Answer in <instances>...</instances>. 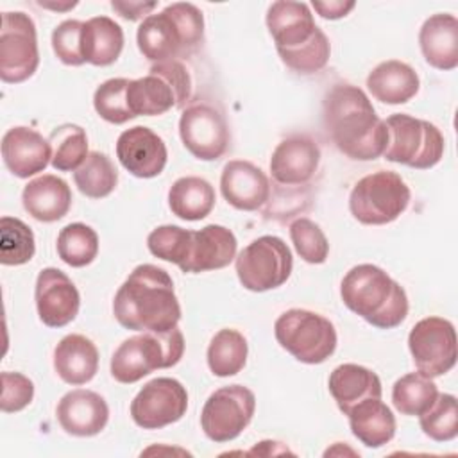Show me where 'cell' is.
I'll list each match as a JSON object with an SVG mask.
<instances>
[{
  "label": "cell",
  "instance_id": "cell-23",
  "mask_svg": "<svg viewBox=\"0 0 458 458\" xmlns=\"http://www.w3.org/2000/svg\"><path fill=\"white\" fill-rule=\"evenodd\" d=\"M236 236L231 229L209 224L193 231L190 258L182 268L184 274H200L227 267L236 258Z\"/></svg>",
  "mask_w": 458,
  "mask_h": 458
},
{
  "label": "cell",
  "instance_id": "cell-32",
  "mask_svg": "<svg viewBox=\"0 0 458 458\" xmlns=\"http://www.w3.org/2000/svg\"><path fill=\"white\" fill-rule=\"evenodd\" d=\"M249 354L247 338L233 327H224L211 338L206 352L209 370L218 377H229L238 374Z\"/></svg>",
  "mask_w": 458,
  "mask_h": 458
},
{
  "label": "cell",
  "instance_id": "cell-15",
  "mask_svg": "<svg viewBox=\"0 0 458 458\" xmlns=\"http://www.w3.org/2000/svg\"><path fill=\"white\" fill-rule=\"evenodd\" d=\"M188 410V392L174 377H156L143 385L131 403V417L143 429H161L181 420Z\"/></svg>",
  "mask_w": 458,
  "mask_h": 458
},
{
  "label": "cell",
  "instance_id": "cell-19",
  "mask_svg": "<svg viewBox=\"0 0 458 458\" xmlns=\"http://www.w3.org/2000/svg\"><path fill=\"white\" fill-rule=\"evenodd\" d=\"M55 417L64 433L72 437H95L109 420V406L100 394L75 388L59 399Z\"/></svg>",
  "mask_w": 458,
  "mask_h": 458
},
{
  "label": "cell",
  "instance_id": "cell-38",
  "mask_svg": "<svg viewBox=\"0 0 458 458\" xmlns=\"http://www.w3.org/2000/svg\"><path fill=\"white\" fill-rule=\"evenodd\" d=\"M193 231L184 229L181 225H159L147 236V247L152 256L177 265L181 270L184 268L190 249H191Z\"/></svg>",
  "mask_w": 458,
  "mask_h": 458
},
{
  "label": "cell",
  "instance_id": "cell-4",
  "mask_svg": "<svg viewBox=\"0 0 458 458\" xmlns=\"http://www.w3.org/2000/svg\"><path fill=\"white\" fill-rule=\"evenodd\" d=\"M136 41L143 57L152 63L179 61L204 41L202 11L190 2L168 4L163 11L141 20Z\"/></svg>",
  "mask_w": 458,
  "mask_h": 458
},
{
  "label": "cell",
  "instance_id": "cell-30",
  "mask_svg": "<svg viewBox=\"0 0 458 458\" xmlns=\"http://www.w3.org/2000/svg\"><path fill=\"white\" fill-rule=\"evenodd\" d=\"M82 57L93 66L113 64L123 50V30L109 16H95L82 25Z\"/></svg>",
  "mask_w": 458,
  "mask_h": 458
},
{
  "label": "cell",
  "instance_id": "cell-6",
  "mask_svg": "<svg viewBox=\"0 0 458 458\" xmlns=\"http://www.w3.org/2000/svg\"><path fill=\"white\" fill-rule=\"evenodd\" d=\"M277 344L297 361L308 365L324 363L336 349V329L320 313L292 308L281 313L274 324Z\"/></svg>",
  "mask_w": 458,
  "mask_h": 458
},
{
  "label": "cell",
  "instance_id": "cell-40",
  "mask_svg": "<svg viewBox=\"0 0 458 458\" xmlns=\"http://www.w3.org/2000/svg\"><path fill=\"white\" fill-rule=\"evenodd\" d=\"M129 82L131 79H123V77L107 79L95 89L93 107L102 120L120 125L136 118L129 107V97H127Z\"/></svg>",
  "mask_w": 458,
  "mask_h": 458
},
{
  "label": "cell",
  "instance_id": "cell-44",
  "mask_svg": "<svg viewBox=\"0 0 458 458\" xmlns=\"http://www.w3.org/2000/svg\"><path fill=\"white\" fill-rule=\"evenodd\" d=\"M34 399V383L20 372H2L0 408L4 413H14L29 406Z\"/></svg>",
  "mask_w": 458,
  "mask_h": 458
},
{
  "label": "cell",
  "instance_id": "cell-33",
  "mask_svg": "<svg viewBox=\"0 0 458 458\" xmlns=\"http://www.w3.org/2000/svg\"><path fill=\"white\" fill-rule=\"evenodd\" d=\"M438 388L433 377L422 372H408L401 376L392 386L394 408L410 417L422 415L437 399Z\"/></svg>",
  "mask_w": 458,
  "mask_h": 458
},
{
  "label": "cell",
  "instance_id": "cell-34",
  "mask_svg": "<svg viewBox=\"0 0 458 458\" xmlns=\"http://www.w3.org/2000/svg\"><path fill=\"white\" fill-rule=\"evenodd\" d=\"M48 143L52 148L50 165L59 172H75L88 157V136L77 123H63L55 127Z\"/></svg>",
  "mask_w": 458,
  "mask_h": 458
},
{
  "label": "cell",
  "instance_id": "cell-21",
  "mask_svg": "<svg viewBox=\"0 0 458 458\" xmlns=\"http://www.w3.org/2000/svg\"><path fill=\"white\" fill-rule=\"evenodd\" d=\"M2 157L13 175L29 179L47 168L52 159V148L38 131L16 125L2 138Z\"/></svg>",
  "mask_w": 458,
  "mask_h": 458
},
{
  "label": "cell",
  "instance_id": "cell-37",
  "mask_svg": "<svg viewBox=\"0 0 458 458\" xmlns=\"http://www.w3.org/2000/svg\"><path fill=\"white\" fill-rule=\"evenodd\" d=\"M36 240L32 229L16 216L0 218V263L25 265L34 258Z\"/></svg>",
  "mask_w": 458,
  "mask_h": 458
},
{
  "label": "cell",
  "instance_id": "cell-43",
  "mask_svg": "<svg viewBox=\"0 0 458 458\" xmlns=\"http://www.w3.org/2000/svg\"><path fill=\"white\" fill-rule=\"evenodd\" d=\"M82 25L84 21L79 20H64L61 21L52 32V48L55 57L68 66H81L84 64L82 57Z\"/></svg>",
  "mask_w": 458,
  "mask_h": 458
},
{
  "label": "cell",
  "instance_id": "cell-2",
  "mask_svg": "<svg viewBox=\"0 0 458 458\" xmlns=\"http://www.w3.org/2000/svg\"><path fill=\"white\" fill-rule=\"evenodd\" d=\"M120 326L132 331H168L181 318V304L170 274L156 265H138L113 301Z\"/></svg>",
  "mask_w": 458,
  "mask_h": 458
},
{
  "label": "cell",
  "instance_id": "cell-20",
  "mask_svg": "<svg viewBox=\"0 0 458 458\" xmlns=\"http://www.w3.org/2000/svg\"><path fill=\"white\" fill-rule=\"evenodd\" d=\"M220 191L227 204L240 211H256L270 197L267 174L250 161L233 159L220 175Z\"/></svg>",
  "mask_w": 458,
  "mask_h": 458
},
{
  "label": "cell",
  "instance_id": "cell-45",
  "mask_svg": "<svg viewBox=\"0 0 458 458\" xmlns=\"http://www.w3.org/2000/svg\"><path fill=\"white\" fill-rule=\"evenodd\" d=\"M111 7L125 20L136 21L145 20L154 7H157V2H111Z\"/></svg>",
  "mask_w": 458,
  "mask_h": 458
},
{
  "label": "cell",
  "instance_id": "cell-27",
  "mask_svg": "<svg viewBox=\"0 0 458 458\" xmlns=\"http://www.w3.org/2000/svg\"><path fill=\"white\" fill-rule=\"evenodd\" d=\"M327 386L344 415H347L361 401L381 397L383 394L379 376L358 363H342L333 369L327 379Z\"/></svg>",
  "mask_w": 458,
  "mask_h": 458
},
{
  "label": "cell",
  "instance_id": "cell-39",
  "mask_svg": "<svg viewBox=\"0 0 458 458\" xmlns=\"http://www.w3.org/2000/svg\"><path fill=\"white\" fill-rule=\"evenodd\" d=\"M420 429L435 442H449L458 435V403L453 394L437 395L435 403L419 415Z\"/></svg>",
  "mask_w": 458,
  "mask_h": 458
},
{
  "label": "cell",
  "instance_id": "cell-24",
  "mask_svg": "<svg viewBox=\"0 0 458 458\" xmlns=\"http://www.w3.org/2000/svg\"><path fill=\"white\" fill-rule=\"evenodd\" d=\"M424 61L442 72L458 66V20L449 13L431 14L419 30Z\"/></svg>",
  "mask_w": 458,
  "mask_h": 458
},
{
  "label": "cell",
  "instance_id": "cell-46",
  "mask_svg": "<svg viewBox=\"0 0 458 458\" xmlns=\"http://www.w3.org/2000/svg\"><path fill=\"white\" fill-rule=\"evenodd\" d=\"M313 9L324 18V20H340L347 16L354 9V2H344V0H329V2H313Z\"/></svg>",
  "mask_w": 458,
  "mask_h": 458
},
{
  "label": "cell",
  "instance_id": "cell-42",
  "mask_svg": "<svg viewBox=\"0 0 458 458\" xmlns=\"http://www.w3.org/2000/svg\"><path fill=\"white\" fill-rule=\"evenodd\" d=\"M290 238L297 254L311 265H320L327 259L329 242L324 231L310 218H297L290 224Z\"/></svg>",
  "mask_w": 458,
  "mask_h": 458
},
{
  "label": "cell",
  "instance_id": "cell-10",
  "mask_svg": "<svg viewBox=\"0 0 458 458\" xmlns=\"http://www.w3.org/2000/svg\"><path fill=\"white\" fill-rule=\"evenodd\" d=\"M238 281L249 292H268L284 284L293 268L290 247L274 234L252 240L234 258Z\"/></svg>",
  "mask_w": 458,
  "mask_h": 458
},
{
  "label": "cell",
  "instance_id": "cell-22",
  "mask_svg": "<svg viewBox=\"0 0 458 458\" xmlns=\"http://www.w3.org/2000/svg\"><path fill=\"white\" fill-rule=\"evenodd\" d=\"M267 29L276 43V50L299 48L311 41L320 30L308 4L288 0L268 5Z\"/></svg>",
  "mask_w": 458,
  "mask_h": 458
},
{
  "label": "cell",
  "instance_id": "cell-26",
  "mask_svg": "<svg viewBox=\"0 0 458 458\" xmlns=\"http://www.w3.org/2000/svg\"><path fill=\"white\" fill-rule=\"evenodd\" d=\"M54 369L64 383L86 385L98 370V349L84 335H66L54 349Z\"/></svg>",
  "mask_w": 458,
  "mask_h": 458
},
{
  "label": "cell",
  "instance_id": "cell-1",
  "mask_svg": "<svg viewBox=\"0 0 458 458\" xmlns=\"http://www.w3.org/2000/svg\"><path fill=\"white\" fill-rule=\"evenodd\" d=\"M324 127L335 147L356 161L383 156L388 131L367 93L352 84H335L322 102Z\"/></svg>",
  "mask_w": 458,
  "mask_h": 458
},
{
  "label": "cell",
  "instance_id": "cell-41",
  "mask_svg": "<svg viewBox=\"0 0 458 458\" xmlns=\"http://www.w3.org/2000/svg\"><path fill=\"white\" fill-rule=\"evenodd\" d=\"M281 61L293 72L302 75H311L320 72L331 55V43L324 30L320 29L311 41L293 50H277Z\"/></svg>",
  "mask_w": 458,
  "mask_h": 458
},
{
  "label": "cell",
  "instance_id": "cell-31",
  "mask_svg": "<svg viewBox=\"0 0 458 458\" xmlns=\"http://www.w3.org/2000/svg\"><path fill=\"white\" fill-rule=\"evenodd\" d=\"M215 188L209 181L197 175L179 177L168 190L170 211L190 222L206 218L215 208Z\"/></svg>",
  "mask_w": 458,
  "mask_h": 458
},
{
  "label": "cell",
  "instance_id": "cell-9",
  "mask_svg": "<svg viewBox=\"0 0 458 458\" xmlns=\"http://www.w3.org/2000/svg\"><path fill=\"white\" fill-rule=\"evenodd\" d=\"M411 191L392 170H377L361 177L351 190V215L365 225H385L397 220L408 208Z\"/></svg>",
  "mask_w": 458,
  "mask_h": 458
},
{
  "label": "cell",
  "instance_id": "cell-14",
  "mask_svg": "<svg viewBox=\"0 0 458 458\" xmlns=\"http://www.w3.org/2000/svg\"><path fill=\"white\" fill-rule=\"evenodd\" d=\"M408 349L419 372L438 377L456 363V331L444 317L420 318L408 335Z\"/></svg>",
  "mask_w": 458,
  "mask_h": 458
},
{
  "label": "cell",
  "instance_id": "cell-11",
  "mask_svg": "<svg viewBox=\"0 0 458 458\" xmlns=\"http://www.w3.org/2000/svg\"><path fill=\"white\" fill-rule=\"evenodd\" d=\"M39 66L38 32L34 20L21 11L2 13L0 27V79L20 84Z\"/></svg>",
  "mask_w": 458,
  "mask_h": 458
},
{
  "label": "cell",
  "instance_id": "cell-13",
  "mask_svg": "<svg viewBox=\"0 0 458 458\" xmlns=\"http://www.w3.org/2000/svg\"><path fill=\"white\" fill-rule=\"evenodd\" d=\"M179 136L184 148L200 161L222 157L231 141L224 113L206 100L191 102L182 109Z\"/></svg>",
  "mask_w": 458,
  "mask_h": 458
},
{
  "label": "cell",
  "instance_id": "cell-35",
  "mask_svg": "<svg viewBox=\"0 0 458 458\" xmlns=\"http://www.w3.org/2000/svg\"><path fill=\"white\" fill-rule=\"evenodd\" d=\"M79 191L89 199L107 197L118 184V172L113 161L98 150H91L84 163L73 172Z\"/></svg>",
  "mask_w": 458,
  "mask_h": 458
},
{
  "label": "cell",
  "instance_id": "cell-47",
  "mask_svg": "<svg viewBox=\"0 0 458 458\" xmlns=\"http://www.w3.org/2000/svg\"><path fill=\"white\" fill-rule=\"evenodd\" d=\"M38 5L47 7V9H54V11H66V9H73L77 5V2H66V4H48V2H38Z\"/></svg>",
  "mask_w": 458,
  "mask_h": 458
},
{
  "label": "cell",
  "instance_id": "cell-5",
  "mask_svg": "<svg viewBox=\"0 0 458 458\" xmlns=\"http://www.w3.org/2000/svg\"><path fill=\"white\" fill-rule=\"evenodd\" d=\"M184 354V336L175 326L168 331H141L123 340L111 358V376L123 385L136 383L156 369H170Z\"/></svg>",
  "mask_w": 458,
  "mask_h": 458
},
{
  "label": "cell",
  "instance_id": "cell-29",
  "mask_svg": "<svg viewBox=\"0 0 458 458\" xmlns=\"http://www.w3.org/2000/svg\"><path fill=\"white\" fill-rule=\"evenodd\" d=\"M347 417L352 435L365 447H383L395 435V417L381 397L361 401L347 413Z\"/></svg>",
  "mask_w": 458,
  "mask_h": 458
},
{
  "label": "cell",
  "instance_id": "cell-12",
  "mask_svg": "<svg viewBox=\"0 0 458 458\" xmlns=\"http://www.w3.org/2000/svg\"><path fill=\"white\" fill-rule=\"evenodd\" d=\"M256 410V395L243 385H227L216 388L204 403L200 426L204 435L224 444L234 440L250 424Z\"/></svg>",
  "mask_w": 458,
  "mask_h": 458
},
{
  "label": "cell",
  "instance_id": "cell-18",
  "mask_svg": "<svg viewBox=\"0 0 458 458\" xmlns=\"http://www.w3.org/2000/svg\"><path fill=\"white\" fill-rule=\"evenodd\" d=\"M320 163V147L306 134H293L277 143L270 157L272 179L284 186L306 184Z\"/></svg>",
  "mask_w": 458,
  "mask_h": 458
},
{
  "label": "cell",
  "instance_id": "cell-25",
  "mask_svg": "<svg viewBox=\"0 0 458 458\" xmlns=\"http://www.w3.org/2000/svg\"><path fill=\"white\" fill-rule=\"evenodd\" d=\"M21 204L34 220L45 224L57 222L72 208V190L64 179L43 174L25 184Z\"/></svg>",
  "mask_w": 458,
  "mask_h": 458
},
{
  "label": "cell",
  "instance_id": "cell-28",
  "mask_svg": "<svg viewBox=\"0 0 458 458\" xmlns=\"http://www.w3.org/2000/svg\"><path fill=\"white\" fill-rule=\"evenodd\" d=\"M367 88L376 100L399 106L406 104L419 93L420 79L408 63L388 59L372 68L367 77Z\"/></svg>",
  "mask_w": 458,
  "mask_h": 458
},
{
  "label": "cell",
  "instance_id": "cell-3",
  "mask_svg": "<svg viewBox=\"0 0 458 458\" xmlns=\"http://www.w3.org/2000/svg\"><path fill=\"white\" fill-rule=\"evenodd\" d=\"M340 295L352 313L379 329L401 326L410 308L404 288L372 263L352 267L342 279Z\"/></svg>",
  "mask_w": 458,
  "mask_h": 458
},
{
  "label": "cell",
  "instance_id": "cell-36",
  "mask_svg": "<svg viewBox=\"0 0 458 458\" xmlns=\"http://www.w3.org/2000/svg\"><path fill=\"white\" fill-rule=\"evenodd\" d=\"M57 256L70 267L81 268L89 265L98 254V234L93 227L73 222L64 225L57 234Z\"/></svg>",
  "mask_w": 458,
  "mask_h": 458
},
{
  "label": "cell",
  "instance_id": "cell-7",
  "mask_svg": "<svg viewBox=\"0 0 458 458\" xmlns=\"http://www.w3.org/2000/svg\"><path fill=\"white\" fill-rule=\"evenodd\" d=\"M191 95V77L181 61L154 63L148 73L131 79L129 107L134 116H159L181 107Z\"/></svg>",
  "mask_w": 458,
  "mask_h": 458
},
{
  "label": "cell",
  "instance_id": "cell-17",
  "mask_svg": "<svg viewBox=\"0 0 458 458\" xmlns=\"http://www.w3.org/2000/svg\"><path fill=\"white\" fill-rule=\"evenodd\" d=\"M116 157L120 165L140 179L159 175L168 159V150L161 136L145 125L125 129L116 140Z\"/></svg>",
  "mask_w": 458,
  "mask_h": 458
},
{
  "label": "cell",
  "instance_id": "cell-8",
  "mask_svg": "<svg viewBox=\"0 0 458 458\" xmlns=\"http://www.w3.org/2000/svg\"><path fill=\"white\" fill-rule=\"evenodd\" d=\"M385 125L388 131L383 152L386 161L428 170L442 159L445 141L435 123L406 113H395L385 120Z\"/></svg>",
  "mask_w": 458,
  "mask_h": 458
},
{
  "label": "cell",
  "instance_id": "cell-16",
  "mask_svg": "<svg viewBox=\"0 0 458 458\" xmlns=\"http://www.w3.org/2000/svg\"><path fill=\"white\" fill-rule=\"evenodd\" d=\"M34 301L39 320L48 327H63L70 324L81 308L77 286L55 267H47L38 274Z\"/></svg>",
  "mask_w": 458,
  "mask_h": 458
}]
</instances>
